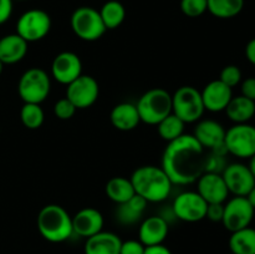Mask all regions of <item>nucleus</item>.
Returning <instances> with one entry per match:
<instances>
[{"label": "nucleus", "mask_w": 255, "mask_h": 254, "mask_svg": "<svg viewBox=\"0 0 255 254\" xmlns=\"http://www.w3.org/2000/svg\"><path fill=\"white\" fill-rule=\"evenodd\" d=\"M12 14V0H0V25L6 22Z\"/></svg>", "instance_id": "nucleus-38"}, {"label": "nucleus", "mask_w": 255, "mask_h": 254, "mask_svg": "<svg viewBox=\"0 0 255 254\" xmlns=\"http://www.w3.org/2000/svg\"><path fill=\"white\" fill-rule=\"evenodd\" d=\"M244 0H208L207 11L218 19H232L242 12Z\"/></svg>", "instance_id": "nucleus-28"}, {"label": "nucleus", "mask_w": 255, "mask_h": 254, "mask_svg": "<svg viewBox=\"0 0 255 254\" xmlns=\"http://www.w3.org/2000/svg\"><path fill=\"white\" fill-rule=\"evenodd\" d=\"M207 149L193 134H182L168 142L162 156V168L173 184L186 186L197 182L204 173Z\"/></svg>", "instance_id": "nucleus-1"}, {"label": "nucleus", "mask_w": 255, "mask_h": 254, "mask_svg": "<svg viewBox=\"0 0 255 254\" xmlns=\"http://www.w3.org/2000/svg\"><path fill=\"white\" fill-rule=\"evenodd\" d=\"M249 159H251V161H249L248 167L251 168L252 173H253V176L255 177V154H253V156H252Z\"/></svg>", "instance_id": "nucleus-42"}, {"label": "nucleus", "mask_w": 255, "mask_h": 254, "mask_svg": "<svg viewBox=\"0 0 255 254\" xmlns=\"http://www.w3.org/2000/svg\"><path fill=\"white\" fill-rule=\"evenodd\" d=\"M229 193L237 197H247L255 186V177L247 164L228 163L222 173Z\"/></svg>", "instance_id": "nucleus-14"}, {"label": "nucleus", "mask_w": 255, "mask_h": 254, "mask_svg": "<svg viewBox=\"0 0 255 254\" xmlns=\"http://www.w3.org/2000/svg\"><path fill=\"white\" fill-rule=\"evenodd\" d=\"M144 254H172V252L163 244H158V246L146 247Z\"/></svg>", "instance_id": "nucleus-39"}, {"label": "nucleus", "mask_w": 255, "mask_h": 254, "mask_svg": "<svg viewBox=\"0 0 255 254\" xmlns=\"http://www.w3.org/2000/svg\"><path fill=\"white\" fill-rule=\"evenodd\" d=\"M104 228V216L101 212L92 207L82 208L72 217L74 233L84 238H90L100 233Z\"/></svg>", "instance_id": "nucleus-18"}, {"label": "nucleus", "mask_w": 255, "mask_h": 254, "mask_svg": "<svg viewBox=\"0 0 255 254\" xmlns=\"http://www.w3.org/2000/svg\"><path fill=\"white\" fill-rule=\"evenodd\" d=\"M168 222L162 216H151L144 219L138 229V241L144 247L163 244L168 236Z\"/></svg>", "instance_id": "nucleus-19"}, {"label": "nucleus", "mask_w": 255, "mask_h": 254, "mask_svg": "<svg viewBox=\"0 0 255 254\" xmlns=\"http://www.w3.org/2000/svg\"><path fill=\"white\" fill-rule=\"evenodd\" d=\"M2 70H4V64H2V61H1V60H0V75H1Z\"/></svg>", "instance_id": "nucleus-43"}, {"label": "nucleus", "mask_w": 255, "mask_h": 254, "mask_svg": "<svg viewBox=\"0 0 255 254\" xmlns=\"http://www.w3.org/2000/svg\"><path fill=\"white\" fill-rule=\"evenodd\" d=\"M51 90L50 76L39 67L26 70L17 82V94L24 104H41Z\"/></svg>", "instance_id": "nucleus-6"}, {"label": "nucleus", "mask_w": 255, "mask_h": 254, "mask_svg": "<svg viewBox=\"0 0 255 254\" xmlns=\"http://www.w3.org/2000/svg\"><path fill=\"white\" fill-rule=\"evenodd\" d=\"M99 11L107 30L117 29L126 19V9L119 0H109Z\"/></svg>", "instance_id": "nucleus-27"}, {"label": "nucleus", "mask_w": 255, "mask_h": 254, "mask_svg": "<svg viewBox=\"0 0 255 254\" xmlns=\"http://www.w3.org/2000/svg\"><path fill=\"white\" fill-rule=\"evenodd\" d=\"M77 109L75 107V105L70 101L67 97L64 99H60L59 101H56V104L54 105V114L55 116L59 120H70L74 117V115L76 114Z\"/></svg>", "instance_id": "nucleus-34"}, {"label": "nucleus", "mask_w": 255, "mask_h": 254, "mask_svg": "<svg viewBox=\"0 0 255 254\" xmlns=\"http://www.w3.org/2000/svg\"><path fill=\"white\" fill-rule=\"evenodd\" d=\"M224 111L234 125L248 124L255 116V101L247 99L243 95L233 96Z\"/></svg>", "instance_id": "nucleus-23"}, {"label": "nucleus", "mask_w": 255, "mask_h": 254, "mask_svg": "<svg viewBox=\"0 0 255 254\" xmlns=\"http://www.w3.org/2000/svg\"><path fill=\"white\" fill-rule=\"evenodd\" d=\"M204 109L211 112H221L226 110L233 97V89L227 86L221 80H213L201 91Z\"/></svg>", "instance_id": "nucleus-17"}, {"label": "nucleus", "mask_w": 255, "mask_h": 254, "mask_svg": "<svg viewBox=\"0 0 255 254\" xmlns=\"http://www.w3.org/2000/svg\"><path fill=\"white\" fill-rule=\"evenodd\" d=\"M247 199H248L249 203H251L252 206H253V208L255 209V186L253 187V189H252V191L248 193Z\"/></svg>", "instance_id": "nucleus-41"}, {"label": "nucleus", "mask_w": 255, "mask_h": 254, "mask_svg": "<svg viewBox=\"0 0 255 254\" xmlns=\"http://www.w3.org/2000/svg\"><path fill=\"white\" fill-rule=\"evenodd\" d=\"M224 144L228 154L238 158H251L255 154V126L251 124L233 125L226 131Z\"/></svg>", "instance_id": "nucleus-8"}, {"label": "nucleus", "mask_w": 255, "mask_h": 254, "mask_svg": "<svg viewBox=\"0 0 255 254\" xmlns=\"http://www.w3.org/2000/svg\"><path fill=\"white\" fill-rule=\"evenodd\" d=\"M144 249L146 247L141 242L129 239V241L122 242L120 254H144Z\"/></svg>", "instance_id": "nucleus-35"}, {"label": "nucleus", "mask_w": 255, "mask_h": 254, "mask_svg": "<svg viewBox=\"0 0 255 254\" xmlns=\"http://www.w3.org/2000/svg\"><path fill=\"white\" fill-rule=\"evenodd\" d=\"M148 202L144 201L142 197L134 194L131 199L121 204H117L116 218L124 226L136 224L143 216Z\"/></svg>", "instance_id": "nucleus-24"}, {"label": "nucleus", "mask_w": 255, "mask_h": 254, "mask_svg": "<svg viewBox=\"0 0 255 254\" xmlns=\"http://www.w3.org/2000/svg\"><path fill=\"white\" fill-rule=\"evenodd\" d=\"M246 57L252 65L255 66V37L249 40V42L246 46Z\"/></svg>", "instance_id": "nucleus-40"}, {"label": "nucleus", "mask_w": 255, "mask_h": 254, "mask_svg": "<svg viewBox=\"0 0 255 254\" xmlns=\"http://www.w3.org/2000/svg\"><path fill=\"white\" fill-rule=\"evenodd\" d=\"M141 122L154 125L172 114V95L167 90L151 89L144 92L136 104Z\"/></svg>", "instance_id": "nucleus-4"}, {"label": "nucleus", "mask_w": 255, "mask_h": 254, "mask_svg": "<svg viewBox=\"0 0 255 254\" xmlns=\"http://www.w3.org/2000/svg\"><path fill=\"white\" fill-rule=\"evenodd\" d=\"M20 120L26 128H40L45 121L44 110L39 104H24L20 111Z\"/></svg>", "instance_id": "nucleus-30"}, {"label": "nucleus", "mask_w": 255, "mask_h": 254, "mask_svg": "<svg viewBox=\"0 0 255 254\" xmlns=\"http://www.w3.org/2000/svg\"><path fill=\"white\" fill-rule=\"evenodd\" d=\"M242 95L249 100L255 101V77H248L242 81Z\"/></svg>", "instance_id": "nucleus-37"}, {"label": "nucleus", "mask_w": 255, "mask_h": 254, "mask_svg": "<svg viewBox=\"0 0 255 254\" xmlns=\"http://www.w3.org/2000/svg\"><path fill=\"white\" fill-rule=\"evenodd\" d=\"M27 45L21 36L15 34L5 35L0 39V60L4 65H12L21 61L27 54Z\"/></svg>", "instance_id": "nucleus-20"}, {"label": "nucleus", "mask_w": 255, "mask_h": 254, "mask_svg": "<svg viewBox=\"0 0 255 254\" xmlns=\"http://www.w3.org/2000/svg\"><path fill=\"white\" fill-rule=\"evenodd\" d=\"M51 29V17L45 10L30 9L22 12L16 22V34L26 42L42 40Z\"/></svg>", "instance_id": "nucleus-9"}, {"label": "nucleus", "mask_w": 255, "mask_h": 254, "mask_svg": "<svg viewBox=\"0 0 255 254\" xmlns=\"http://www.w3.org/2000/svg\"><path fill=\"white\" fill-rule=\"evenodd\" d=\"M131 182L137 196L148 203H159L169 197L173 183L162 167L142 166L132 173Z\"/></svg>", "instance_id": "nucleus-2"}, {"label": "nucleus", "mask_w": 255, "mask_h": 254, "mask_svg": "<svg viewBox=\"0 0 255 254\" xmlns=\"http://www.w3.org/2000/svg\"><path fill=\"white\" fill-rule=\"evenodd\" d=\"M100 95L99 82L90 75H80L76 80L67 85L66 97L77 110L91 107Z\"/></svg>", "instance_id": "nucleus-12"}, {"label": "nucleus", "mask_w": 255, "mask_h": 254, "mask_svg": "<svg viewBox=\"0 0 255 254\" xmlns=\"http://www.w3.org/2000/svg\"><path fill=\"white\" fill-rule=\"evenodd\" d=\"M242 77H243L242 70L237 65H227L226 67H223L221 75H219V80L231 89L241 84Z\"/></svg>", "instance_id": "nucleus-33"}, {"label": "nucleus", "mask_w": 255, "mask_h": 254, "mask_svg": "<svg viewBox=\"0 0 255 254\" xmlns=\"http://www.w3.org/2000/svg\"><path fill=\"white\" fill-rule=\"evenodd\" d=\"M70 24L74 34L84 41H96L107 31L100 11L91 6L77 7L72 12Z\"/></svg>", "instance_id": "nucleus-7"}, {"label": "nucleus", "mask_w": 255, "mask_h": 254, "mask_svg": "<svg viewBox=\"0 0 255 254\" xmlns=\"http://www.w3.org/2000/svg\"><path fill=\"white\" fill-rule=\"evenodd\" d=\"M224 214V203H212L207 207L206 218L212 222H222Z\"/></svg>", "instance_id": "nucleus-36"}, {"label": "nucleus", "mask_w": 255, "mask_h": 254, "mask_svg": "<svg viewBox=\"0 0 255 254\" xmlns=\"http://www.w3.org/2000/svg\"><path fill=\"white\" fill-rule=\"evenodd\" d=\"M121 238L112 232H104L90 237L85 243V254H120Z\"/></svg>", "instance_id": "nucleus-21"}, {"label": "nucleus", "mask_w": 255, "mask_h": 254, "mask_svg": "<svg viewBox=\"0 0 255 254\" xmlns=\"http://www.w3.org/2000/svg\"><path fill=\"white\" fill-rule=\"evenodd\" d=\"M255 209L247 197H237L224 203V214L222 223L231 233L251 227L254 219Z\"/></svg>", "instance_id": "nucleus-10"}, {"label": "nucleus", "mask_w": 255, "mask_h": 254, "mask_svg": "<svg viewBox=\"0 0 255 254\" xmlns=\"http://www.w3.org/2000/svg\"><path fill=\"white\" fill-rule=\"evenodd\" d=\"M227 166H228V163H227L226 154L211 152V153L207 154L206 164H204V172L222 174Z\"/></svg>", "instance_id": "nucleus-32"}, {"label": "nucleus", "mask_w": 255, "mask_h": 254, "mask_svg": "<svg viewBox=\"0 0 255 254\" xmlns=\"http://www.w3.org/2000/svg\"><path fill=\"white\" fill-rule=\"evenodd\" d=\"M229 249L233 254H255V229L247 227L233 232L229 238Z\"/></svg>", "instance_id": "nucleus-26"}, {"label": "nucleus", "mask_w": 255, "mask_h": 254, "mask_svg": "<svg viewBox=\"0 0 255 254\" xmlns=\"http://www.w3.org/2000/svg\"><path fill=\"white\" fill-rule=\"evenodd\" d=\"M226 131L227 129L214 120H202L197 124L193 136L204 149H209L211 152H217V153L227 156L228 152L224 144Z\"/></svg>", "instance_id": "nucleus-13"}, {"label": "nucleus", "mask_w": 255, "mask_h": 254, "mask_svg": "<svg viewBox=\"0 0 255 254\" xmlns=\"http://www.w3.org/2000/svg\"><path fill=\"white\" fill-rule=\"evenodd\" d=\"M37 229L44 239L51 243H61L74 234L72 217L59 204H47L37 214Z\"/></svg>", "instance_id": "nucleus-3"}, {"label": "nucleus", "mask_w": 255, "mask_h": 254, "mask_svg": "<svg viewBox=\"0 0 255 254\" xmlns=\"http://www.w3.org/2000/svg\"><path fill=\"white\" fill-rule=\"evenodd\" d=\"M204 105L199 90L193 86H181L172 95V114L184 124L198 122L203 116Z\"/></svg>", "instance_id": "nucleus-5"}, {"label": "nucleus", "mask_w": 255, "mask_h": 254, "mask_svg": "<svg viewBox=\"0 0 255 254\" xmlns=\"http://www.w3.org/2000/svg\"><path fill=\"white\" fill-rule=\"evenodd\" d=\"M184 125L186 124L179 117H177L174 114H171L164 117L156 126L159 137L168 143L184 134Z\"/></svg>", "instance_id": "nucleus-29"}, {"label": "nucleus", "mask_w": 255, "mask_h": 254, "mask_svg": "<svg viewBox=\"0 0 255 254\" xmlns=\"http://www.w3.org/2000/svg\"><path fill=\"white\" fill-rule=\"evenodd\" d=\"M207 207L208 203L199 196L198 192L187 191L182 192L174 198L172 209L176 218L194 223L206 218Z\"/></svg>", "instance_id": "nucleus-11"}, {"label": "nucleus", "mask_w": 255, "mask_h": 254, "mask_svg": "<svg viewBox=\"0 0 255 254\" xmlns=\"http://www.w3.org/2000/svg\"><path fill=\"white\" fill-rule=\"evenodd\" d=\"M208 0H181V10L186 16L198 17L207 11Z\"/></svg>", "instance_id": "nucleus-31"}, {"label": "nucleus", "mask_w": 255, "mask_h": 254, "mask_svg": "<svg viewBox=\"0 0 255 254\" xmlns=\"http://www.w3.org/2000/svg\"><path fill=\"white\" fill-rule=\"evenodd\" d=\"M231 254H233V253H231Z\"/></svg>", "instance_id": "nucleus-44"}, {"label": "nucleus", "mask_w": 255, "mask_h": 254, "mask_svg": "<svg viewBox=\"0 0 255 254\" xmlns=\"http://www.w3.org/2000/svg\"><path fill=\"white\" fill-rule=\"evenodd\" d=\"M51 75L59 84L69 85L82 75V62L79 55L71 51L60 52L51 64Z\"/></svg>", "instance_id": "nucleus-15"}, {"label": "nucleus", "mask_w": 255, "mask_h": 254, "mask_svg": "<svg viewBox=\"0 0 255 254\" xmlns=\"http://www.w3.org/2000/svg\"><path fill=\"white\" fill-rule=\"evenodd\" d=\"M197 192L208 204L226 203L229 191L222 174L204 172L197 179Z\"/></svg>", "instance_id": "nucleus-16"}, {"label": "nucleus", "mask_w": 255, "mask_h": 254, "mask_svg": "<svg viewBox=\"0 0 255 254\" xmlns=\"http://www.w3.org/2000/svg\"><path fill=\"white\" fill-rule=\"evenodd\" d=\"M112 126L119 131H132L141 122L136 105L131 102H121L112 109L110 114Z\"/></svg>", "instance_id": "nucleus-22"}, {"label": "nucleus", "mask_w": 255, "mask_h": 254, "mask_svg": "<svg viewBox=\"0 0 255 254\" xmlns=\"http://www.w3.org/2000/svg\"><path fill=\"white\" fill-rule=\"evenodd\" d=\"M107 197L116 204H121L131 199L136 194L131 179L125 177H114L105 187Z\"/></svg>", "instance_id": "nucleus-25"}]
</instances>
